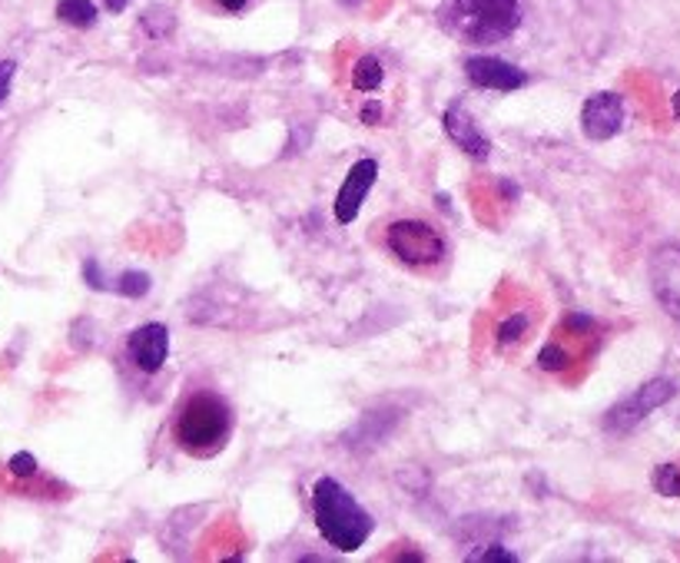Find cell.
<instances>
[{"instance_id":"6da1fadb","label":"cell","mask_w":680,"mask_h":563,"mask_svg":"<svg viewBox=\"0 0 680 563\" xmlns=\"http://www.w3.org/2000/svg\"><path fill=\"white\" fill-rule=\"evenodd\" d=\"M312 517H315V527H319L322 540L335 550H343V553L359 550L376 530L372 514L353 497V491L346 484H338L335 477H319L315 481V487H312Z\"/></svg>"},{"instance_id":"7a4b0ae2","label":"cell","mask_w":680,"mask_h":563,"mask_svg":"<svg viewBox=\"0 0 680 563\" xmlns=\"http://www.w3.org/2000/svg\"><path fill=\"white\" fill-rule=\"evenodd\" d=\"M442 24L461 44L491 47L522 27V0H448Z\"/></svg>"},{"instance_id":"3957f363","label":"cell","mask_w":680,"mask_h":563,"mask_svg":"<svg viewBox=\"0 0 680 563\" xmlns=\"http://www.w3.org/2000/svg\"><path fill=\"white\" fill-rule=\"evenodd\" d=\"M174 435H177V444L183 451H190L197 458H210V454L223 451V444L233 435V408L226 405V398H220L213 392H197L177 412Z\"/></svg>"},{"instance_id":"277c9868","label":"cell","mask_w":680,"mask_h":563,"mask_svg":"<svg viewBox=\"0 0 680 563\" xmlns=\"http://www.w3.org/2000/svg\"><path fill=\"white\" fill-rule=\"evenodd\" d=\"M386 243L392 249V256L405 266L425 269V266H438L445 259V239L419 219H402L392 223L386 233Z\"/></svg>"},{"instance_id":"5b68a950","label":"cell","mask_w":680,"mask_h":563,"mask_svg":"<svg viewBox=\"0 0 680 563\" xmlns=\"http://www.w3.org/2000/svg\"><path fill=\"white\" fill-rule=\"evenodd\" d=\"M677 395V382L673 379H650L647 385H640L634 395L621 398L607 415H604V428L611 435H624L631 428H637L650 412H657L660 405H667Z\"/></svg>"},{"instance_id":"8992f818","label":"cell","mask_w":680,"mask_h":563,"mask_svg":"<svg viewBox=\"0 0 680 563\" xmlns=\"http://www.w3.org/2000/svg\"><path fill=\"white\" fill-rule=\"evenodd\" d=\"M376 179H379V162H376V159H359V162L349 169L346 182L338 185L335 203H332V213H335L338 223H343V226L356 223V216H359L366 196L372 193Z\"/></svg>"},{"instance_id":"52a82bcc","label":"cell","mask_w":680,"mask_h":563,"mask_svg":"<svg viewBox=\"0 0 680 563\" xmlns=\"http://www.w3.org/2000/svg\"><path fill=\"white\" fill-rule=\"evenodd\" d=\"M650 289L667 315L680 322V246H660L650 259Z\"/></svg>"},{"instance_id":"ba28073f","label":"cell","mask_w":680,"mask_h":563,"mask_svg":"<svg viewBox=\"0 0 680 563\" xmlns=\"http://www.w3.org/2000/svg\"><path fill=\"white\" fill-rule=\"evenodd\" d=\"M624 126V100L617 93H594L581 106V130L588 139L604 143Z\"/></svg>"},{"instance_id":"9c48e42d","label":"cell","mask_w":680,"mask_h":563,"mask_svg":"<svg viewBox=\"0 0 680 563\" xmlns=\"http://www.w3.org/2000/svg\"><path fill=\"white\" fill-rule=\"evenodd\" d=\"M465 74L475 87L481 90H498V93H512V90H522L528 83V74L515 64H508L501 57H468L465 64Z\"/></svg>"},{"instance_id":"30bf717a","label":"cell","mask_w":680,"mask_h":563,"mask_svg":"<svg viewBox=\"0 0 680 563\" xmlns=\"http://www.w3.org/2000/svg\"><path fill=\"white\" fill-rule=\"evenodd\" d=\"M126 351H130L133 364L143 374H156L166 364V354H169V331H166V325H159V322L140 325L126 338Z\"/></svg>"},{"instance_id":"8fae6325","label":"cell","mask_w":680,"mask_h":563,"mask_svg":"<svg viewBox=\"0 0 680 563\" xmlns=\"http://www.w3.org/2000/svg\"><path fill=\"white\" fill-rule=\"evenodd\" d=\"M442 126H445L448 139H452L458 149H465L468 156H475V159H488V156H491V139L475 126L471 116H465L461 106H448L445 116H442Z\"/></svg>"},{"instance_id":"7c38bea8","label":"cell","mask_w":680,"mask_h":563,"mask_svg":"<svg viewBox=\"0 0 680 563\" xmlns=\"http://www.w3.org/2000/svg\"><path fill=\"white\" fill-rule=\"evenodd\" d=\"M97 18H100V11H97L93 0H60L57 4V21L67 24V27L87 31V27L97 24Z\"/></svg>"},{"instance_id":"4fadbf2b","label":"cell","mask_w":680,"mask_h":563,"mask_svg":"<svg viewBox=\"0 0 680 563\" xmlns=\"http://www.w3.org/2000/svg\"><path fill=\"white\" fill-rule=\"evenodd\" d=\"M140 27H143L153 41H166V37H174V31H177V18H174V11H169V8L153 4V8H146V11L140 14Z\"/></svg>"},{"instance_id":"5bb4252c","label":"cell","mask_w":680,"mask_h":563,"mask_svg":"<svg viewBox=\"0 0 680 563\" xmlns=\"http://www.w3.org/2000/svg\"><path fill=\"white\" fill-rule=\"evenodd\" d=\"M382 80H386V70H382L379 57L366 54V57L356 60V67H353V87H356L359 93H372V90H379Z\"/></svg>"},{"instance_id":"9a60e30c","label":"cell","mask_w":680,"mask_h":563,"mask_svg":"<svg viewBox=\"0 0 680 563\" xmlns=\"http://www.w3.org/2000/svg\"><path fill=\"white\" fill-rule=\"evenodd\" d=\"M149 285H153V282H149V275H146V272L130 269V272H123V275L116 279V285H113V289H116L120 295H126V299H143V295L149 292Z\"/></svg>"},{"instance_id":"2e32d148","label":"cell","mask_w":680,"mask_h":563,"mask_svg":"<svg viewBox=\"0 0 680 563\" xmlns=\"http://www.w3.org/2000/svg\"><path fill=\"white\" fill-rule=\"evenodd\" d=\"M654 491L664 494V497H680V468L677 464H660L654 471Z\"/></svg>"},{"instance_id":"e0dca14e","label":"cell","mask_w":680,"mask_h":563,"mask_svg":"<svg viewBox=\"0 0 680 563\" xmlns=\"http://www.w3.org/2000/svg\"><path fill=\"white\" fill-rule=\"evenodd\" d=\"M525 331H528V318H525V315H512L508 322L498 325V345H501V348L515 345V341L525 338Z\"/></svg>"},{"instance_id":"ac0fdd59","label":"cell","mask_w":680,"mask_h":563,"mask_svg":"<svg viewBox=\"0 0 680 563\" xmlns=\"http://www.w3.org/2000/svg\"><path fill=\"white\" fill-rule=\"evenodd\" d=\"M568 364H571V354H568L561 345H555V341L545 345L542 354H538V368H542V371H565Z\"/></svg>"},{"instance_id":"d6986e66","label":"cell","mask_w":680,"mask_h":563,"mask_svg":"<svg viewBox=\"0 0 680 563\" xmlns=\"http://www.w3.org/2000/svg\"><path fill=\"white\" fill-rule=\"evenodd\" d=\"M468 560H478V563H519L522 556L512 553V550H504L501 543H488L484 550H475Z\"/></svg>"},{"instance_id":"ffe728a7","label":"cell","mask_w":680,"mask_h":563,"mask_svg":"<svg viewBox=\"0 0 680 563\" xmlns=\"http://www.w3.org/2000/svg\"><path fill=\"white\" fill-rule=\"evenodd\" d=\"M8 471H11L14 477L27 481V477H34V474H37V458H34L31 451H18V454L8 461Z\"/></svg>"},{"instance_id":"44dd1931","label":"cell","mask_w":680,"mask_h":563,"mask_svg":"<svg viewBox=\"0 0 680 563\" xmlns=\"http://www.w3.org/2000/svg\"><path fill=\"white\" fill-rule=\"evenodd\" d=\"M14 74H18V64H14V60H0V106H4V100L11 97Z\"/></svg>"},{"instance_id":"7402d4cb","label":"cell","mask_w":680,"mask_h":563,"mask_svg":"<svg viewBox=\"0 0 680 563\" xmlns=\"http://www.w3.org/2000/svg\"><path fill=\"white\" fill-rule=\"evenodd\" d=\"M83 279H87L90 289H110V282L103 279V269L97 266V259H87V262H83Z\"/></svg>"},{"instance_id":"603a6c76","label":"cell","mask_w":680,"mask_h":563,"mask_svg":"<svg viewBox=\"0 0 680 563\" xmlns=\"http://www.w3.org/2000/svg\"><path fill=\"white\" fill-rule=\"evenodd\" d=\"M359 116H363V123H369V126H376V123L382 120V106H379V103H366Z\"/></svg>"},{"instance_id":"cb8c5ba5","label":"cell","mask_w":680,"mask_h":563,"mask_svg":"<svg viewBox=\"0 0 680 563\" xmlns=\"http://www.w3.org/2000/svg\"><path fill=\"white\" fill-rule=\"evenodd\" d=\"M216 4H220L223 11H230V14H239V11H246L249 0H216Z\"/></svg>"},{"instance_id":"d4e9b609","label":"cell","mask_w":680,"mask_h":563,"mask_svg":"<svg viewBox=\"0 0 680 563\" xmlns=\"http://www.w3.org/2000/svg\"><path fill=\"white\" fill-rule=\"evenodd\" d=\"M126 4H130V0H103V8H107L110 14H123Z\"/></svg>"},{"instance_id":"484cf974","label":"cell","mask_w":680,"mask_h":563,"mask_svg":"<svg viewBox=\"0 0 680 563\" xmlns=\"http://www.w3.org/2000/svg\"><path fill=\"white\" fill-rule=\"evenodd\" d=\"M670 106H673V116L680 120V90L673 93V100H670Z\"/></svg>"}]
</instances>
